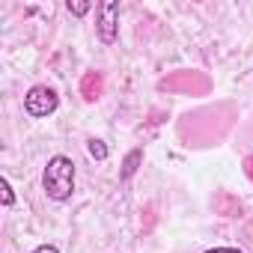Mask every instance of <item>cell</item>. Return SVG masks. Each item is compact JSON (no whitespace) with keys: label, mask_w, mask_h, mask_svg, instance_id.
<instances>
[{"label":"cell","mask_w":253,"mask_h":253,"mask_svg":"<svg viewBox=\"0 0 253 253\" xmlns=\"http://www.w3.org/2000/svg\"><path fill=\"white\" fill-rule=\"evenodd\" d=\"M33 253H60V247H57V244H39Z\"/></svg>","instance_id":"9c48e42d"},{"label":"cell","mask_w":253,"mask_h":253,"mask_svg":"<svg viewBox=\"0 0 253 253\" xmlns=\"http://www.w3.org/2000/svg\"><path fill=\"white\" fill-rule=\"evenodd\" d=\"M203 253H244V250H238V247H209Z\"/></svg>","instance_id":"ba28073f"},{"label":"cell","mask_w":253,"mask_h":253,"mask_svg":"<svg viewBox=\"0 0 253 253\" xmlns=\"http://www.w3.org/2000/svg\"><path fill=\"white\" fill-rule=\"evenodd\" d=\"M57 107H60V95H57L51 86H45V84L30 86L27 95H24V110H27V116H33V119H45V116H51Z\"/></svg>","instance_id":"7a4b0ae2"},{"label":"cell","mask_w":253,"mask_h":253,"mask_svg":"<svg viewBox=\"0 0 253 253\" xmlns=\"http://www.w3.org/2000/svg\"><path fill=\"white\" fill-rule=\"evenodd\" d=\"M0 191H3V200H0V203H3V209H12L15 206V191H12V185H9L6 176L0 179Z\"/></svg>","instance_id":"52a82bcc"},{"label":"cell","mask_w":253,"mask_h":253,"mask_svg":"<svg viewBox=\"0 0 253 253\" xmlns=\"http://www.w3.org/2000/svg\"><path fill=\"white\" fill-rule=\"evenodd\" d=\"M42 188L48 194V200L54 203H69L75 194V161L69 155H54L45 164L42 173Z\"/></svg>","instance_id":"6da1fadb"},{"label":"cell","mask_w":253,"mask_h":253,"mask_svg":"<svg viewBox=\"0 0 253 253\" xmlns=\"http://www.w3.org/2000/svg\"><path fill=\"white\" fill-rule=\"evenodd\" d=\"M140 164H143V146H137V149H131L128 155L122 158V170H119V179L122 182H128L137 170H140Z\"/></svg>","instance_id":"277c9868"},{"label":"cell","mask_w":253,"mask_h":253,"mask_svg":"<svg viewBox=\"0 0 253 253\" xmlns=\"http://www.w3.org/2000/svg\"><path fill=\"white\" fill-rule=\"evenodd\" d=\"M95 33L104 45H113L119 36V3L116 0H101L95 6Z\"/></svg>","instance_id":"3957f363"},{"label":"cell","mask_w":253,"mask_h":253,"mask_svg":"<svg viewBox=\"0 0 253 253\" xmlns=\"http://www.w3.org/2000/svg\"><path fill=\"white\" fill-rule=\"evenodd\" d=\"M86 152H89V158H95V161H104V158L110 155V149L104 146V140H95V137L86 140Z\"/></svg>","instance_id":"5b68a950"},{"label":"cell","mask_w":253,"mask_h":253,"mask_svg":"<svg viewBox=\"0 0 253 253\" xmlns=\"http://www.w3.org/2000/svg\"><path fill=\"white\" fill-rule=\"evenodd\" d=\"M66 9H69L75 18H84V15L92 9V3H89V0H69V3H66Z\"/></svg>","instance_id":"8992f818"}]
</instances>
